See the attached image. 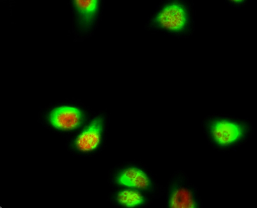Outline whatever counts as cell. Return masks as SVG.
Here are the masks:
<instances>
[{
	"mask_svg": "<svg viewBox=\"0 0 257 208\" xmlns=\"http://www.w3.org/2000/svg\"><path fill=\"white\" fill-rule=\"evenodd\" d=\"M208 144L219 153L237 151L253 137L254 127L249 118L226 114H212L202 121Z\"/></svg>",
	"mask_w": 257,
	"mask_h": 208,
	"instance_id": "6da1fadb",
	"label": "cell"
},
{
	"mask_svg": "<svg viewBox=\"0 0 257 208\" xmlns=\"http://www.w3.org/2000/svg\"><path fill=\"white\" fill-rule=\"evenodd\" d=\"M195 15L193 1H161L147 19L145 29L173 38H189L195 32Z\"/></svg>",
	"mask_w": 257,
	"mask_h": 208,
	"instance_id": "7a4b0ae2",
	"label": "cell"
},
{
	"mask_svg": "<svg viewBox=\"0 0 257 208\" xmlns=\"http://www.w3.org/2000/svg\"><path fill=\"white\" fill-rule=\"evenodd\" d=\"M94 114L81 100H59L40 110L38 123L47 130L68 138L81 130Z\"/></svg>",
	"mask_w": 257,
	"mask_h": 208,
	"instance_id": "3957f363",
	"label": "cell"
},
{
	"mask_svg": "<svg viewBox=\"0 0 257 208\" xmlns=\"http://www.w3.org/2000/svg\"><path fill=\"white\" fill-rule=\"evenodd\" d=\"M107 183L113 188H130L159 199L164 194V186L147 165L140 161H125L114 166L107 174Z\"/></svg>",
	"mask_w": 257,
	"mask_h": 208,
	"instance_id": "277c9868",
	"label": "cell"
},
{
	"mask_svg": "<svg viewBox=\"0 0 257 208\" xmlns=\"http://www.w3.org/2000/svg\"><path fill=\"white\" fill-rule=\"evenodd\" d=\"M110 117L107 111L95 112L78 132L67 138V151L77 158H88L101 153L106 146Z\"/></svg>",
	"mask_w": 257,
	"mask_h": 208,
	"instance_id": "5b68a950",
	"label": "cell"
},
{
	"mask_svg": "<svg viewBox=\"0 0 257 208\" xmlns=\"http://www.w3.org/2000/svg\"><path fill=\"white\" fill-rule=\"evenodd\" d=\"M164 207L202 208L203 201L197 187L183 170H176L164 186Z\"/></svg>",
	"mask_w": 257,
	"mask_h": 208,
	"instance_id": "8992f818",
	"label": "cell"
},
{
	"mask_svg": "<svg viewBox=\"0 0 257 208\" xmlns=\"http://www.w3.org/2000/svg\"><path fill=\"white\" fill-rule=\"evenodd\" d=\"M72 31L74 41L82 42L90 38L97 29L104 6L102 1H72Z\"/></svg>",
	"mask_w": 257,
	"mask_h": 208,
	"instance_id": "52a82bcc",
	"label": "cell"
},
{
	"mask_svg": "<svg viewBox=\"0 0 257 208\" xmlns=\"http://www.w3.org/2000/svg\"><path fill=\"white\" fill-rule=\"evenodd\" d=\"M154 198L135 189L113 188L107 196V201L112 206L118 208H142L150 206Z\"/></svg>",
	"mask_w": 257,
	"mask_h": 208,
	"instance_id": "ba28073f",
	"label": "cell"
},
{
	"mask_svg": "<svg viewBox=\"0 0 257 208\" xmlns=\"http://www.w3.org/2000/svg\"><path fill=\"white\" fill-rule=\"evenodd\" d=\"M225 4H227L229 7L234 8L235 9H240L244 8L247 4V1L246 0H228L225 1Z\"/></svg>",
	"mask_w": 257,
	"mask_h": 208,
	"instance_id": "9c48e42d",
	"label": "cell"
}]
</instances>
